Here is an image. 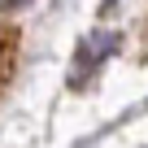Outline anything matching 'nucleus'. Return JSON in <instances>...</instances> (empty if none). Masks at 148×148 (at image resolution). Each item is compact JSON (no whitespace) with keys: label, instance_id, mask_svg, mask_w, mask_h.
<instances>
[{"label":"nucleus","instance_id":"f257e3e1","mask_svg":"<svg viewBox=\"0 0 148 148\" xmlns=\"http://www.w3.org/2000/svg\"><path fill=\"white\" fill-rule=\"evenodd\" d=\"M109 52H118V35H113V31H96V35H87V39L79 44V65H74L70 79L79 83V74H92Z\"/></svg>","mask_w":148,"mask_h":148},{"label":"nucleus","instance_id":"f03ea898","mask_svg":"<svg viewBox=\"0 0 148 148\" xmlns=\"http://www.w3.org/2000/svg\"><path fill=\"white\" fill-rule=\"evenodd\" d=\"M13 57H18V31L0 26V87H5L9 74H13Z\"/></svg>","mask_w":148,"mask_h":148}]
</instances>
